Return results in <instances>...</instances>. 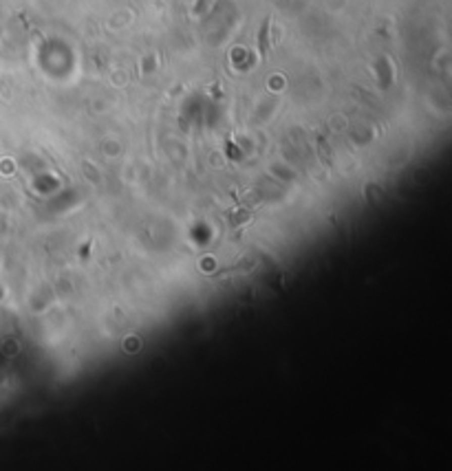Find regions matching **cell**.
Segmentation results:
<instances>
[{"mask_svg": "<svg viewBox=\"0 0 452 471\" xmlns=\"http://www.w3.org/2000/svg\"><path fill=\"white\" fill-rule=\"evenodd\" d=\"M267 27H269V20H265L263 31H261V57L267 55Z\"/></svg>", "mask_w": 452, "mask_h": 471, "instance_id": "6da1fadb", "label": "cell"}]
</instances>
